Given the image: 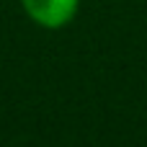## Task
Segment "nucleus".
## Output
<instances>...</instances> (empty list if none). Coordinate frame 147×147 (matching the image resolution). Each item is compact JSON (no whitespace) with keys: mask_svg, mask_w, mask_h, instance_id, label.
Here are the masks:
<instances>
[{"mask_svg":"<svg viewBox=\"0 0 147 147\" xmlns=\"http://www.w3.org/2000/svg\"><path fill=\"white\" fill-rule=\"evenodd\" d=\"M21 8L31 23L57 31L75 21L80 10V0H21Z\"/></svg>","mask_w":147,"mask_h":147,"instance_id":"obj_1","label":"nucleus"}]
</instances>
